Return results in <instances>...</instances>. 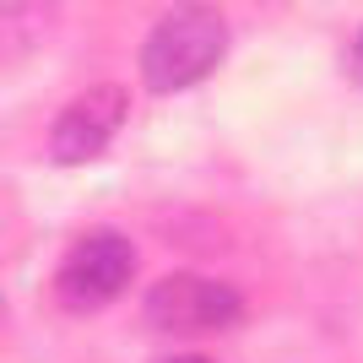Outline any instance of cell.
I'll list each match as a JSON object with an SVG mask.
<instances>
[{
  "label": "cell",
  "mask_w": 363,
  "mask_h": 363,
  "mask_svg": "<svg viewBox=\"0 0 363 363\" xmlns=\"http://www.w3.org/2000/svg\"><path fill=\"white\" fill-rule=\"evenodd\" d=\"M174 363H212V358H201V352H184V358H174Z\"/></svg>",
  "instance_id": "cell-6"
},
{
  "label": "cell",
  "mask_w": 363,
  "mask_h": 363,
  "mask_svg": "<svg viewBox=\"0 0 363 363\" xmlns=\"http://www.w3.org/2000/svg\"><path fill=\"white\" fill-rule=\"evenodd\" d=\"M55 33V6L49 0H6L0 6V60H22Z\"/></svg>",
  "instance_id": "cell-5"
},
{
  "label": "cell",
  "mask_w": 363,
  "mask_h": 363,
  "mask_svg": "<svg viewBox=\"0 0 363 363\" xmlns=\"http://www.w3.org/2000/svg\"><path fill=\"white\" fill-rule=\"evenodd\" d=\"M136 277V250L120 228H87L65 244L60 266H55V303L65 315H98L104 303H114Z\"/></svg>",
  "instance_id": "cell-2"
},
{
  "label": "cell",
  "mask_w": 363,
  "mask_h": 363,
  "mask_svg": "<svg viewBox=\"0 0 363 363\" xmlns=\"http://www.w3.org/2000/svg\"><path fill=\"white\" fill-rule=\"evenodd\" d=\"M228 49V22L217 6H174V11L152 28V38L141 44V82L152 92H179L196 87L201 76H212Z\"/></svg>",
  "instance_id": "cell-1"
},
{
  "label": "cell",
  "mask_w": 363,
  "mask_h": 363,
  "mask_svg": "<svg viewBox=\"0 0 363 363\" xmlns=\"http://www.w3.org/2000/svg\"><path fill=\"white\" fill-rule=\"evenodd\" d=\"M125 114H130V92L120 82H98V87L76 92L60 108L55 130H49V157L55 163H92L108 141L120 136Z\"/></svg>",
  "instance_id": "cell-4"
},
{
  "label": "cell",
  "mask_w": 363,
  "mask_h": 363,
  "mask_svg": "<svg viewBox=\"0 0 363 363\" xmlns=\"http://www.w3.org/2000/svg\"><path fill=\"white\" fill-rule=\"evenodd\" d=\"M244 315L239 288L201 272H174L147 293V320L168 336H217Z\"/></svg>",
  "instance_id": "cell-3"
},
{
  "label": "cell",
  "mask_w": 363,
  "mask_h": 363,
  "mask_svg": "<svg viewBox=\"0 0 363 363\" xmlns=\"http://www.w3.org/2000/svg\"><path fill=\"white\" fill-rule=\"evenodd\" d=\"M358 71H363V33H358Z\"/></svg>",
  "instance_id": "cell-7"
}]
</instances>
